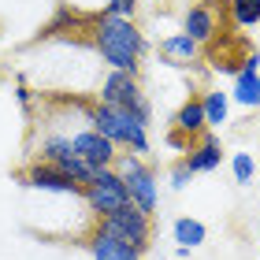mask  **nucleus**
Returning a JSON list of instances; mask_svg holds the SVG:
<instances>
[{
    "label": "nucleus",
    "instance_id": "obj_21",
    "mask_svg": "<svg viewBox=\"0 0 260 260\" xmlns=\"http://www.w3.org/2000/svg\"><path fill=\"white\" fill-rule=\"evenodd\" d=\"M186 186H190V168L179 160V164L171 168V190H186Z\"/></svg>",
    "mask_w": 260,
    "mask_h": 260
},
{
    "label": "nucleus",
    "instance_id": "obj_20",
    "mask_svg": "<svg viewBox=\"0 0 260 260\" xmlns=\"http://www.w3.org/2000/svg\"><path fill=\"white\" fill-rule=\"evenodd\" d=\"M134 11H138V0H108L104 15H115V19H134Z\"/></svg>",
    "mask_w": 260,
    "mask_h": 260
},
{
    "label": "nucleus",
    "instance_id": "obj_10",
    "mask_svg": "<svg viewBox=\"0 0 260 260\" xmlns=\"http://www.w3.org/2000/svg\"><path fill=\"white\" fill-rule=\"evenodd\" d=\"M71 145H75V152L89 164V168H115V156H119V149H115L104 134H97L93 126L71 134Z\"/></svg>",
    "mask_w": 260,
    "mask_h": 260
},
{
    "label": "nucleus",
    "instance_id": "obj_7",
    "mask_svg": "<svg viewBox=\"0 0 260 260\" xmlns=\"http://www.w3.org/2000/svg\"><path fill=\"white\" fill-rule=\"evenodd\" d=\"M38 160L45 164H52V168H60L63 175H71L78 186H86L93 179V171L97 168H89L86 160L75 152V145H71V138L63 134H49V138H41V145H38Z\"/></svg>",
    "mask_w": 260,
    "mask_h": 260
},
{
    "label": "nucleus",
    "instance_id": "obj_17",
    "mask_svg": "<svg viewBox=\"0 0 260 260\" xmlns=\"http://www.w3.org/2000/svg\"><path fill=\"white\" fill-rule=\"evenodd\" d=\"M201 104H205V123H208V126H223V123H227L231 93H223V89H208L205 97H201Z\"/></svg>",
    "mask_w": 260,
    "mask_h": 260
},
{
    "label": "nucleus",
    "instance_id": "obj_5",
    "mask_svg": "<svg viewBox=\"0 0 260 260\" xmlns=\"http://www.w3.org/2000/svg\"><path fill=\"white\" fill-rule=\"evenodd\" d=\"M97 231L115 238V242H123V245H130V249H138V253H145L149 238H152V216H145L138 205H123L119 212H112V216H101Z\"/></svg>",
    "mask_w": 260,
    "mask_h": 260
},
{
    "label": "nucleus",
    "instance_id": "obj_2",
    "mask_svg": "<svg viewBox=\"0 0 260 260\" xmlns=\"http://www.w3.org/2000/svg\"><path fill=\"white\" fill-rule=\"evenodd\" d=\"M89 123H93V130L97 134H104L112 141L115 149H130V152H149V126L138 119V115H130V112H123V108H112V104H93L89 108Z\"/></svg>",
    "mask_w": 260,
    "mask_h": 260
},
{
    "label": "nucleus",
    "instance_id": "obj_19",
    "mask_svg": "<svg viewBox=\"0 0 260 260\" xmlns=\"http://www.w3.org/2000/svg\"><path fill=\"white\" fill-rule=\"evenodd\" d=\"M231 171H234V182L238 186H249L253 175H256V160L249 156V152H234L231 156Z\"/></svg>",
    "mask_w": 260,
    "mask_h": 260
},
{
    "label": "nucleus",
    "instance_id": "obj_1",
    "mask_svg": "<svg viewBox=\"0 0 260 260\" xmlns=\"http://www.w3.org/2000/svg\"><path fill=\"white\" fill-rule=\"evenodd\" d=\"M93 49L112 71L138 78L141 67V52H145V34L138 30L134 19H115V15H101L93 22Z\"/></svg>",
    "mask_w": 260,
    "mask_h": 260
},
{
    "label": "nucleus",
    "instance_id": "obj_12",
    "mask_svg": "<svg viewBox=\"0 0 260 260\" xmlns=\"http://www.w3.org/2000/svg\"><path fill=\"white\" fill-rule=\"evenodd\" d=\"M160 56L171 67H190V63L201 60V45L190 38V34H171V38L160 41Z\"/></svg>",
    "mask_w": 260,
    "mask_h": 260
},
{
    "label": "nucleus",
    "instance_id": "obj_9",
    "mask_svg": "<svg viewBox=\"0 0 260 260\" xmlns=\"http://www.w3.org/2000/svg\"><path fill=\"white\" fill-rule=\"evenodd\" d=\"M22 182L30 186V190H41V193H63V197H82V186L63 175L60 168H52V164L45 160H34L26 171H22Z\"/></svg>",
    "mask_w": 260,
    "mask_h": 260
},
{
    "label": "nucleus",
    "instance_id": "obj_23",
    "mask_svg": "<svg viewBox=\"0 0 260 260\" xmlns=\"http://www.w3.org/2000/svg\"><path fill=\"white\" fill-rule=\"evenodd\" d=\"M168 145H171V149H186V152H190V138H182L179 130H171V134H168Z\"/></svg>",
    "mask_w": 260,
    "mask_h": 260
},
{
    "label": "nucleus",
    "instance_id": "obj_14",
    "mask_svg": "<svg viewBox=\"0 0 260 260\" xmlns=\"http://www.w3.org/2000/svg\"><path fill=\"white\" fill-rule=\"evenodd\" d=\"M89 253H93V260H141L138 249H130V245L115 242V238H108V234H101V231L89 234Z\"/></svg>",
    "mask_w": 260,
    "mask_h": 260
},
{
    "label": "nucleus",
    "instance_id": "obj_16",
    "mask_svg": "<svg viewBox=\"0 0 260 260\" xmlns=\"http://www.w3.org/2000/svg\"><path fill=\"white\" fill-rule=\"evenodd\" d=\"M171 234H175V242H179V245H186V249H197V245H205V238H208L205 223H201V219H190V216L175 219Z\"/></svg>",
    "mask_w": 260,
    "mask_h": 260
},
{
    "label": "nucleus",
    "instance_id": "obj_24",
    "mask_svg": "<svg viewBox=\"0 0 260 260\" xmlns=\"http://www.w3.org/2000/svg\"><path fill=\"white\" fill-rule=\"evenodd\" d=\"M156 4H164V0H156Z\"/></svg>",
    "mask_w": 260,
    "mask_h": 260
},
{
    "label": "nucleus",
    "instance_id": "obj_15",
    "mask_svg": "<svg viewBox=\"0 0 260 260\" xmlns=\"http://www.w3.org/2000/svg\"><path fill=\"white\" fill-rule=\"evenodd\" d=\"M231 101L242 104L245 112H249V108H260V71H238V75H234Z\"/></svg>",
    "mask_w": 260,
    "mask_h": 260
},
{
    "label": "nucleus",
    "instance_id": "obj_18",
    "mask_svg": "<svg viewBox=\"0 0 260 260\" xmlns=\"http://www.w3.org/2000/svg\"><path fill=\"white\" fill-rule=\"evenodd\" d=\"M227 15L238 30H249L260 22V0H231L227 4Z\"/></svg>",
    "mask_w": 260,
    "mask_h": 260
},
{
    "label": "nucleus",
    "instance_id": "obj_4",
    "mask_svg": "<svg viewBox=\"0 0 260 260\" xmlns=\"http://www.w3.org/2000/svg\"><path fill=\"white\" fill-rule=\"evenodd\" d=\"M101 104H112V108H123L130 115H138L141 123H152V104L145 97V89H141V82L134 75H123V71H108V75L101 78V89H97Z\"/></svg>",
    "mask_w": 260,
    "mask_h": 260
},
{
    "label": "nucleus",
    "instance_id": "obj_6",
    "mask_svg": "<svg viewBox=\"0 0 260 260\" xmlns=\"http://www.w3.org/2000/svg\"><path fill=\"white\" fill-rule=\"evenodd\" d=\"M82 197H86V205L93 216H112V212H119L123 205H130V193L123 179L115 175V168H97L93 171V179L82 186Z\"/></svg>",
    "mask_w": 260,
    "mask_h": 260
},
{
    "label": "nucleus",
    "instance_id": "obj_3",
    "mask_svg": "<svg viewBox=\"0 0 260 260\" xmlns=\"http://www.w3.org/2000/svg\"><path fill=\"white\" fill-rule=\"evenodd\" d=\"M115 175L123 179L126 193H130V205H138L145 216L160 208V182H156V171L149 168L138 152H119L115 156Z\"/></svg>",
    "mask_w": 260,
    "mask_h": 260
},
{
    "label": "nucleus",
    "instance_id": "obj_22",
    "mask_svg": "<svg viewBox=\"0 0 260 260\" xmlns=\"http://www.w3.org/2000/svg\"><path fill=\"white\" fill-rule=\"evenodd\" d=\"M15 101L22 104V108H26L30 112V104H34V89L26 86V82H19V86H15Z\"/></svg>",
    "mask_w": 260,
    "mask_h": 260
},
{
    "label": "nucleus",
    "instance_id": "obj_13",
    "mask_svg": "<svg viewBox=\"0 0 260 260\" xmlns=\"http://www.w3.org/2000/svg\"><path fill=\"white\" fill-rule=\"evenodd\" d=\"M205 104H201V97H190V101H186L182 104V108H179V115H175V130H179V134L182 138H201V134H205Z\"/></svg>",
    "mask_w": 260,
    "mask_h": 260
},
{
    "label": "nucleus",
    "instance_id": "obj_8",
    "mask_svg": "<svg viewBox=\"0 0 260 260\" xmlns=\"http://www.w3.org/2000/svg\"><path fill=\"white\" fill-rule=\"evenodd\" d=\"M231 0H197V4L186 8L182 15V34H190L197 45H208L219 38V19L227 11Z\"/></svg>",
    "mask_w": 260,
    "mask_h": 260
},
{
    "label": "nucleus",
    "instance_id": "obj_11",
    "mask_svg": "<svg viewBox=\"0 0 260 260\" xmlns=\"http://www.w3.org/2000/svg\"><path fill=\"white\" fill-rule=\"evenodd\" d=\"M186 168H190V175H205V171H216L219 164H223V145H219V138L216 134H201L197 138V145H190V152H186Z\"/></svg>",
    "mask_w": 260,
    "mask_h": 260
}]
</instances>
